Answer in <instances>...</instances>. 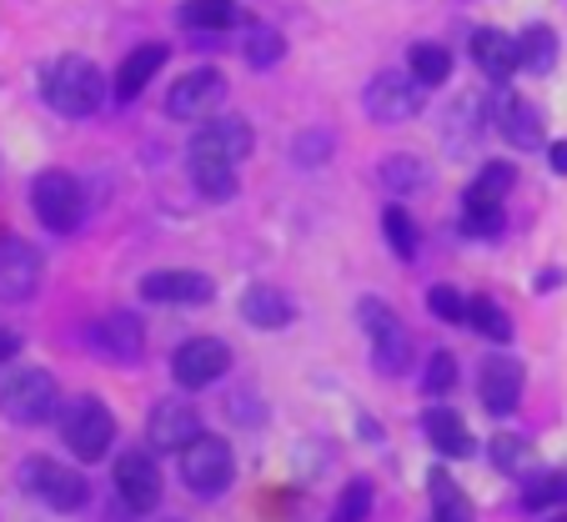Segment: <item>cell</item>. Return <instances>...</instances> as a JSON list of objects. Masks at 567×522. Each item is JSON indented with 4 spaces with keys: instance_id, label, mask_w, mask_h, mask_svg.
<instances>
[{
    "instance_id": "6da1fadb",
    "label": "cell",
    "mask_w": 567,
    "mask_h": 522,
    "mask_svg": "<svg viewBox=\"0 0 567 522\" xmlns=\"http://www.w3.org/2000/svg\"><path fill=\"white\" fill-rule=\"evenodd\" d=\"M41 96L51 111L61 116L81 121V116H96L101 101H106V81H101V65L86 61V55H61L41 71Z\"/></svg>"
},
{
    "instance_id": "7a4b0ae2",
    "label": "cell",
    "mask_w": 567,
    "mask_h": 522,
    "mask_svg": "<svg viewBox=\"0 0 567 522\" xmlns=\"http://www.w3.org/2000/svg\"><path fill=\"white\" fill-rule=\"evenodd\" d=\"M55 412H61V387L45 367H16L0 377V417H11L16 427H41Z\"/></svg>"
},
{
    "instance_id": "3957f363",
    "label": "cell",
    "mask_w": 567,
    "mask_h": 522,
    "mask_svg": "<svg viewBox=\"0 0 567 522\" xmlns=\"http://www.w3.org/2000/svg\"><path fill=\"white\" fill-rule=\"evenodd\" d=\"M55 422H61V442L75 452V462H101L111 452L116 417L106 412L101 397H71V402L55 412Z\"/></svg>"
},
{
    "instance_id": "277c9868",
    "label": "cell",
    "mask_w": 567,
    "mask_h": 522,
    "mask_svg": "<svg viewBox=\"0 0 567 522\" xmlns=\"http://www.w3.org/2000/svg\"><path fill=\"white\" fill-rule=\"evenodd\" d=\"M357 321H362L367 341H372V367L382 377L408 372L412 367V337H408V327H402V317H396L382 297H362L357 301Z\"/></svg>"
},
{
    "instance_id": "5b68a950",
    "label": "cell",
    "mask_w": 567,
    "mask_h": 522,
    "mask_svg": "<svg viewBox=\"0 0 567 522\" xmlns=\"http://www.w3.org/2000/svg\"><path fill=\"white\" fill-rule=\"evenodd\" d=\"M21 488L41 498L55 512H81L91 502V482L81 468H65L55 458H25L21 462Z\"/></svg>"
},
{
    "instance_id": "8992f818",
    "label": "cell",
    "mask_w": 567,
    "mask_h": 522,
    "mask_svg": "<svg viewBox=\"0 0 567 522\" xmlns=\"http://www.w3.org/2000/svg\"><path fill=\"white\" fill-rule=\"evenodd\" d=\"M31 212L41 216V226H51L55 236L75 232V226H81V212H86L81 182H75L71 171H41L31 182Z\"/></svg>"
},
{
    "instance_id": "52a82bcc",
    "label": "cell",
    "mask_w": 567,
    "mask_h": 522,
    "mask_svg": "<svg viewBox=\"0 0 567 522\" xmlns=\"http://www.w3.org/2000/svg\"><path fill=\"white\" fill-rule=\"evenodd\" d=\"M362 106L377 126H402V121L422 116V81L417 75H402V71H382L367 81Z\"/></svg>"
},
{
    "instance_id": "ba28073f",
    "label": "cell",
    "mask_w": 567,
    "mask_h": 522,
    "mask_svg": "<svg viewBox=\"0 0 567 522\" xmlns=\"http://www.w3.org/2000/svg\"><path fill=\"white\" fill-rule=\"evenodd\" d=\"M236 478V458H231V442L221 438H196L192 448L182 452V482L196 492V498H216V492H226Z\"/></svg>"
},
{
    "instance_id": "9c48e42d",
    "label": "cell",
    "mask_w": 567,
    "mask_h": 522,
    "mask_svg": "<svg viewBox=\"0 0 567 522\" xmlns=\"http://www.w3.org/2000/svg\"><path fill=\"white\" fill-rule=\"evenodd\" d=\"M86 341H91V352L111 367H136L146 357V331H141L136 311H106L101 321L86 327Z\"/></svg>"
},
{
    "instance_id": "30bf717a",
    "label": "cell",
    "mask_w": 567,
    "mask_h": 522,
    "mask_svg": "<svg viewBox=\"0 0 567 522\" xmlns=\"http://www.w3.org/2000/svg\"><path fill=\"white\" fill-rule=\"evenodd\" d=\"M226 372H231V347H226L221 337H192V341H182L172 357V377L186 392L212 387L216 377H226Z\"/></svg>"
},
{
    "instance_id": "8fae6325",
    "label": "cell",
    "mask_w": 567,
    "mask_h": 522,
    "mask_svg": "<svg viewBox=\"0 0 567 522\" xmlns=\"http://www.w3.org/2000/svg\"><path fill=\"white\" fill-rule=\"evenodd\" d=\"M221 101H226V75L212 71V65H202V71L176 75V85L166 91V116L172 121H202V116H212Z\"/></svg>"
},
{
    "instance_id": "7c38bea8",
    "label": "cell",
    "mask_w": 567,
    "mask_h": 522,
    "mask_svg": "<svg viewBox=\"0 0 567 522\" xmlns=\"http://www.w3.org/2000/svg\"><path fill=\"white\" fill-rule=\"evenodd\" d=\"M523 362L517 357H507V352H487L482 357V367H477V397H482V407L493 417H513L517 412V402H523Z\"/></svg>"
},
{
    "instance_id": "4fadbf2b",
    "label": "cell",
    "mask_w": 567,
    "mask_h": 522,
    "mask_svg": "<svg viewBox=\"0 0 567 522\" xmlns=\"http://www.w3.org/2000/svg\"><path fill=\"white\" fill-rule=\"evenodd\" d=\"M146 438H151V448H156V452H186L196 438H202V417H196L192 402H182V397H166V402L151 407Z\"/></svg>"
},
{
    "instance_id": "5bb4252c",
    "label": "cell",
    "mask_w": 567,
    "mask_h": 522,
    "mask_svg": "<svg viewBox=\"0 0 567 522\" xmlns=\"http://www.w3.org/2000/svg\"><path fill=\"white\" fill-rule=\"evenodd\" d=\"M41 287V252L21 236H0V301H31Z\"/></svg>"
},
{
    "instance_id": "9a60e30c",
    "label": "cell",
    "mask_w": 567,
    "mask_h": 522,
    "mask_svg": "<svg viewBox=\"0 0 567 522\" xmlns=\"http://www.w3.org/2000/svg\"><path fill=\"white\" fill-rule=\"evenodd\" d=\"M161 462L151 452H121L116 458V492L131 512H151L161 502Z\"/></svg>"
},
{
    "instance_id": "2e32d148",
    "label": "cell",
    "mask_w": 567,
    "mask_h": 522,
    "mask_svg": "<svg viewBox=\"0 0 567 522\" xmlns=\"http://www.w3.org/2000/svg\"><path fill=\"white\" fill-rule=\"evenodd\" d=\"M141 297L161 301V307H202V301L216 297V282L202 277V272L172 267V272H151V277H141Z\"/></svg>"
},
{
    "instance_id": "e0dca14e",
    "label": "cell",
    "mask_w": 567,
    "mask_h": 522,
    "mask_svg": "<svg viewBox=\"0 0 567 522\" xmlns=\"http://www.w3.org/2000/svg\"><path fill=\"white\" fill-rule=\"evenodd\" d=\"M186 166H192V182H196V192H202L206 202H231L236 196V161L231 156H221V151L196 146L192 141Z\"/></svg>"
},
{
    "instance_id": "ac0fdd59",
    "label": "cell",
    "mask_w": 567,
    "mask_h": 522,
    "mask_svg": "<svg viewBox=\"0 0 567 522\" xmlns=\"http://www.w3.org/2000/svg\"><path fill=\"white\" fill-rule=\"evenodd\" d=\"M482 126H487V101L477 91H462L447 106V116H442V141H447L452 156H462V151H472L482 141Z\"/></svg>"
},
{
    "instance_id": "d6986e66",
    "label": "cell",
    "mask_w": 567,
    "mask_h": 522,
    "mask_svg": "<svg viewBox=\"0 0 567 522\" xmlns=\"http://www.w3.org/2000/svg\"><path fill=\"white\" fill-rule=\"evenodd\" d=\"M493 121H497V131L507 136V146H523V151L543 146V116H537L533 101L503 91V96H497V106H493Z\"/></svg>"
},
{
    "instance_id": "ffe728a7",
    "label": "cell",
    "mask_w": 567,
    "mask_h": 522,
    "mask_svg": "<svg viewBox=\"0 0 567 522\" xmlns=\"http://www.w3.org/2000/svg\"><path fill=\"white\" fill-rule=\"evenodd\" d=\"M241 317H247L251 327H261V331H281V327H291L297 307H291V297L281 287H267V282H257V287L241 291Z\"/></svg>"
},
{
    "instance_id": "44dd1931",
    "label": "cell",
    "mask_w": 567,
    "mask_h": 522,
    "mask_svg": "<svg viewBox=\"0 0 567 522\" xmlns=\"http://www.w3.org/2000/svg\"><path fill=\"white\" fill-rule=\"evenodd\" d=\"M166 45H156V41H146V45H136V51L121 61V71H116V96L121 101H136L141 91L151 85V75H161V65H166Z\"/></svg>"
},
{
    "instance_id": "7402d4cb",
    "label": "cell",
    "mask_w": 567,
    "mask_h": 522,
    "mask_svg": "<svg viewBox=\"0 0 567 522\" xmlns=\"http://www.w3.org/2000/svg\"><path fill=\"white\" fill-rule=\"evenodd\" d=\"M192 141L196 146L221 151V156H231V161H241V156H251V146H257V131H251L241 116H212Z\"/></svg>"
},
{
    "instance_id": "603a6c76",
    "label": "cell",
    "mask_w": 567,
    "mask_h": 522,
    "mask_svg": "<svg viewBox=\"0 0 567 522\" xmlns=\"http://www.w3.org/2000/svg\"><path fill=\"white\" fill-rule=\"evenodd\" d=\"M422 427H427V442L442 452V458H472V452H477L467 422H462L452 407H432V412L422 417Z\"/></svg>"
},
{
    "instance_id": "cb8c5ba5",
    "label": "cell",
    "mask_w": 567,
    "mask_h": 522,
    "mask_svg": "<svg viewBox=\"0 0 567 522\" xmlns=\"http://www.w3.org/2000/svg\"><path fill=\"white\" fill-rule=\"evenodd\" d=\"M472 61H477V71L487 75V81H507V75L517 71V41L503 31H477L472 35Z\"/></svg>"
},
{
    "instance_id": "d4e9b609",
    "label": "cell",
    "mask_w": 567,
    "mask_h": 522,
    "mask_svg": "<svg viewBox=\"0 0 567 522\" xmlns=\"http://www.w3.org/2000/svg\"><path fill=\"white\" fill-rule=\"evenodd\" d=\"M377 176H382V186H386V192H402V196L422 192V186L432 182L427 161H422V156H412V151H396V156H386L382 166H377Z\"/></svg>"
},
{
    "instance_id": "484cf974",
    "label": "cell",
    "mask_w": 567,
    "mask_h": 522,
    "mask_svg": "<svg viewBox=\"0 0 567 522\" xmlns=\"http://www.w3.org/2000/svg\"><path fill=\"white\" fill-rule=\"evenodd\" d=\"M517 171L513 161H487V166L477 171V182L467 186V206H503V196L513 192Z\"/></svg>"
},
{
    "instance_id": "4316f807",
    "label": "cell",
    "mask_w": 567,
    "mask_h": 522,
    "mask_svg": "<svg viewBox=\"0 0 567 522\" xmlns=\"http://www.w3.org/2000/svg\"><path fill=\"white\" fill-rule=\"evenodd\" d=\"M517 61H523V71L533 75H547L557 65V35L553 25H527L523 35H517Z\"/></svg>"
},
{
    "instance_id": "83f0119b",
    "label": "cell",
    "mask_w": 567,
    "mask_h": 522,
    "mask_svg": "<svg viewBox=\"0 0 567 522\" xmlns=\"http://www.w3.org/2000/svg\"><path fill=\"white\" fill-rule=\"evenodd\" d=\"M432 522H477L472 498L447 478V472H432Z\"/></svg>"
},
{
    "instance_id": "f1b7e54d",
    "label": "cell",
    "mask_w": 567,
    "mask_h": 522,
    "mask_svg": "<svg viewBox=\"0 0 567 522\" xmlns=\"http://www.w3.org/2000/svg\"><path fill=\"white\" fill-rule=\"evenodd\" d=\"M467 327L482 331L487 341H497V347H507V341H513V317H507L493 297H472L467 301Z\"/></svg>"
},
{
    "instance_id": "f546056e",
    "label": "cell",
    "mask_w": 567,
    "mask_h": 522,
    "mask_svg": "<svg viewBox=\"0 0 567 522\" xmlns=\"http://www.w3.org/2000/svg\"><path fill=\"white\" fill-rule=\"evenodd\" d=\"M176 16H182L186 31H226V25H236L231 0H186Z\"/></svg>"
},
{
    "instance_id": "4dcf8cb0",
    "label": "cell",
    "mask_w": 567,
    "mask_h": 522,
    "mask_svg": "<svg viewBox=\"0 0 567 522\" xmlns=\"http://www.w3.org/2000/svg\"><path fill=\"white\" fill-rule=\"evenodd\" d=\"M408 65H412V75H417L422 85H442L452 75V55H447V45H437V41H417V45H412Z\"/></svg>"
},
{
    "instance_id": "1f68e13d",
    "label": "cell",
    "mask_w": 567,
    "mask_h": 522,
    "mask_svg": "<svg viewBox=\"0 0 567 522\" xmlns=\"http://www.w3.org/2000/svg\"><path fill=\"white\" fill-rule=\"evenodd\" d=\"M382 232H386V246H392L402 262L417 256V226H412V216L402 212V206H386L382 212Z\"/></svg>"
},
{
    "instance_id": "d6a6232c",
    "label": "cell",
    "mask_w": 567,
    "mask_h": 522,
    "mask_svg": "<svg viewBox=\"0 0 567 522\" xmlns=\"http://www.w3.org/2000/svg\"><path fill=\"white\" fill-rule=\"evenodd\" d=\"M281 51H287V41H281L271 25H251L247 31V61L257 65V71H271V65L281 61Z\"/></svg>"
},
{
    "instance_id": "836d02e7",
    "label": "cell",
    "mask_w": 567,
    "mask_h": 522,
    "mask_svg": "<svg viewBox=\"0 0 567 522\" xmlns=\"http://www.w3.org/2000/svg\"><path fill=\"white\" fill-rule=\"evenodd\" d=\"M367 512H372V482H362V478L347 482L332 508V522H367Z\"/></svg>"
},
{
    "instance_id": "e575fe53",
    "label": "cell",
    "mask_w": 567,
    "mask_h": 522,
    "mask_svg": "<svg viewBox=\"0 0 567 522\" xmlns=\"http://www.w3.org/2000/svg\"><path fill=\"white\" fill-rule=\"evenodd\" d=\"M327 156H332V131H301L297 146H291L297 166H321Z\"/></svg>"
},
{
    "instance_id": "d590c367",
    "label": "cell",
    "mask_w": 567,
    "mask_h": 522,
    "mask_svg": "<svg viewBox=\"0 0 567 522\" xmlns=\"http://www.w3.org/2000/svg\"><path fill=\"white\" fill-rule=\"evenodd\" d=\"M493 462L503 472H527V462H533V448H527L523 438H513V432H503V438H493Z\"/></svg>"
},
{
    "instance_id": "8d00e7d4",
    "label": "cell",
    "mask_w": 567,
    "mask_h": 522,
    "mask_svg": "<svg viewBox=\"0 0 567 522\" xmlns=\"http://www.w3.org/2000/svg\"><path fill=\"white\" fill-rule=\"evenodd\" d=\"M503 206H467V216H462V232L467 236H487V242H493L497 232H503Z\"/></svg>"
},
{
    "instance_id": "74e56055",
    "label": "cell",
    "mask_w": 567,
    "mask_h": 522,
    "mask_svg": "<svg viewBox=\"0 0 567 522\" xmlns=\"http://www.w3.org/2000/svg\"><path fill=\"white\" fill-rule=\"evenodd\" d=\"M422 387H427L432 397H447L452 387H457V362H452V352H437L427 362V377H422Z\"/></svg>"
},
{
    "instance_id": "f35d334b",
    "label": "cell",
    "mask_w": 567,
    "mask_h": 522,
    "mask_svg": "<svg viewBox=\"0 0 567 522\" xmlns=\"http://www.w3.org/2000/svg\"><path fill=\"white\" fill-rule=\"evenodd\" d=\"M427 307H432V317H437V321H467V301H462L452 287H432L427 291Z\"/></svg>"
},
{
    "instance_id": "ab89813d",
    "label": "cell",
    "mask_w": 567,
    "mask_h": 522,
    "mask_svg": "<svg viewBox=\"0 0 567 522\" xmlns=\"http://www.w3.org/2000/svg\"><path fill=\"white\" fill-rule=\"evenodd\" d=\"M547 166H553L557 176H567V141H553V146H547Z\"/></svg>"
},
{
    "instance_id": "60d3db41",
    "label": "cell",
    "mask_w": 567,
    "mask_h": 522,
    "mask_svg": "<svg viewBox=\"0 0 567 522\" xmlns=\"http://www.w3.org/2000/svg\"><path fill=\"white\" fill-rule=\"evenodd\" d=\"M16 347H21V337H16L11 327H0V362H11V357H16Z\"/></svg>"
},
{
    "instance_id": "b9f144b4",
    "label": "cell",
    "mask_w": 567,
    "mask_h": 522,
    "mask_svg": "<svg viewBox=\"0 0 567 522\" xmlns=\"http://www.w3.org/2000/svg\"><path fill=\"white\" fill-rule=\"evenodd\" d=\"M557 522H567V518H557Z\"/></svg>"
}]
</instances>
